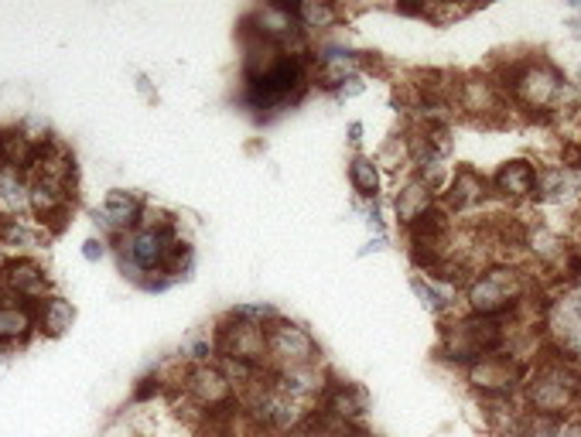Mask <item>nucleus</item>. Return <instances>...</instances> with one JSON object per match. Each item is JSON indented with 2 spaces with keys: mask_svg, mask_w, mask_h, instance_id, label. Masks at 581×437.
Returning <instances> with one entry per match:
<instances>
[{
  "mask_svg": "<svg viewBox=\"0 0 581 437\" xmlns=\"http://www.w3.org/2000/svg\"><path fill=\"white\" fill-rule=\"evenodd\" d=\"M571 242H574V250L581 253V212H578V223H574V239H571Z\"/></svg>",
  "mask_w": 581,
  "mask_h": 437,
  "instance_id": "c756f323",
  "label": "nucleus"
},
{
  "mask_svg": "<svg viewBox=\"0 0 581 437\" xmlns=\"http://www.w3.org/2000/svg\"><path fill=\"white\" fill-rule=\"evenodd\" d=\"M268 335V370H287V366H308V362H325L322 346L301 322L281 319L263 328Z\"/></svg>",
  "mask_w": 581,
  "mask_h": 437,
  "instance_id": "20e7f679",
  "label": "nucleus"
},
{
  "mask_svg": "<svg viewBox=\"0 0 581 437\" xmlns=\"http://www.w3.org/2000/svg\"><path fill=\"white\" fill-rule=\"evenodd\" d=\"M380 172H400V167H410V148H407V134H394L383 143L376 154Z\"/></svg>",
  "mask_w": 581,
  "mask_h": 437,
  "instance_id": "393cba45",
  "label": "nucleus"
},
{
  "mask_svg": "<svg viewBox=\"0 0 581 437\" xmlns=\"http://www.w3.org/2000/svg\"><path fill=\"white\" fill-rule=\"evenodd\" d=\"M230 319L236 322H250V325H260V328H268L281 319V311L271 304V301H247V304H233L230 311Z\"/></svg>",
  "mask_w": 581,
  "mask_h": 437,
  "instance_id": "b1692460",
  "label": "nucleus"
},
{
  "mask_svg": "<svg viewBox=\"0 0 581 437\" xmlns=\"http://www.w3.org/2000/svg\"><path fill=\"white\" fill-rule=\"evenodd\" d=\"M332 370L325 362H308V366H287V370H271V383L274 390H281L284 397H290L301 407H319L329 383H332Z\"/></svg>",
  "mask_w": 581,
  "mask_h": 437,
  "instance_id": "0eeeda50",
  "label": "nucleus"
},
{
  "mask_svg": "<svg viewBox=\"0 0 581 437\" xmlns=\"http://www.w3.org/2000/svg\"><path fill=\"white\" fill-rule=\"evenodd\" d=\"M144 209H148V202H144L137 191L113 188V191H107L103 205L92 209V223H96V229H100V236L107 242H116L124 233L137 229Z\"/></svg>",
  "mask_w": 581,
  "mask_h": 437,
  "instance_id": "6e6552de",
  "label": "nucleus"
},
{
  "mask_svg": "<svg viewBox=\"0 0 581 437\" xmlns=\"http://www.w3.org/2000/svg\"><path fill=\"white\" fill-rule=\"evenodd\" d=\"M541 209H574L578 202V182L565 164L551 161L537 164V185H534V202Z\"/></svg>",
  "mask_w": 581,
  "mask_h": 437,
  "instance_id": "ddd939ff",
  "label": "nucleus"
},
{
  "mask_svg": "<svg viewBox=\"0 0 581 437\" xmlns=\"http://www.w3.org/2000/svg\"><path fill=\"white\" fill-rule=\"evenodd\" d=\"M534 185H537V164L530 158H514L503 161L496 172L490 175L493 199L503 205H523L534 202Z\"/></svg>",
  "mask_w": 581,
  "mask_h": 437,
  "instance_id": "9b49d317",
  "label": "nucleus"
},
{
  "mask_svg": "<svg viewBox=\"0 0 581 437\" xmlns=\"http://www.w3.org/2000/svg\"><path fill=\"white\" fill-rule=\"evenodd\" d=\"M76 322V304L62 295H48L35 304V325L45 338H62Z\"/></svg>",
  "mask_w": 581,
  "mask_h": 437,
  "instance_id": "a211bd4d",
  "label": "nucleus"
},
{
  "mask_svg": "<svg viewBox=\"0 0 581 437\" xmlns=\"http://www.w3.org/2000/svg\"><path fill=\"white\" fill-rule=\"evenodd\" d=\"M574 79H578V86H581V62H578V68H574Z\"/></svg>",
  "mask_w": 581,
  "mask_h": 437,
  "instance_id": "7c9ffc66",
  "label": "nucleus"
},
{
  "mask_svg": "<svg viewBox=\"0 0 581 437\" xmlns=\"http://www.w3.org/2000/svg\"><path fill=\"white\" fill-rule=\"evenodd\" d=\"M38 161V143L24 134L21 127H4L0 130V167H17L28 175Z\"/></svg>",
  "mask_w": 581,
  "mask_h": 437,
  "instance_id": "6ab92c4d",
  "label": "nucleus"
},
{
  "mask_svg": "<svg viewBox=\"0 0 581 437\" xmlns=\"http://www.w3.org/2000/svg\"><path fill=\"white\" fill-rule=\"evenodd\" d=\"M380 250H386V236H376V239H370L367 247L359 250V257H367V253H380Z\"/></svg>",
  "mask_w": 581,
  "mask_h": 437,
  "instance_id": "cd10ccee",
  "label": "nucleus"
},
{
  "mask_svg": "<svg viewBox=\"0 0 581 437\" xmlns=\"http://www.w3.org/2000/svg\"><path fill=\"white\" fill-rule=\"evenodd\" d=\"M514 314L510 319H482V314H455V322L442 325V342H438V359L452 362L455 370H469L479 359L506 352L514 338Z\"/></svg>",
  "mask_w": 581,
  "mask_h": 437,
  "instance_id": "f257e3e1",
  "label": "nucleus"
},
{
  "mask_svg": "<svg viewBox=\"0 0 581 437\" xmlns=\"http://www.w3.org/2000/svg\"><path fill=\"white\" fill-rule=\"evenodd\" d=\"M32 335H38L35 325V304L24 301H8L0 304V349H21L32 342Z\"/></svg>",
  "mask_w": 581,
  "mask_h": 437,
  "instance_id": "2eb2a0df",
  "label": "nucleus"
},
{
  "mask_svg": "<svg viewBox=\"0 0 581 437\" xmlns=\"http://www.w3.org/2000/svg\"><path fill=\"white\" fill-rule=\"evenodd\" d=\"M455 107L462 110L472 120H482V124H493L496 116H503L506 110H514L506 103V96L499 92L493 76H466L455 86Z\"/></svg>",
  "mask_w": 581,
  "mask_h": 437,
  "instance_id": "1a4fd4ad",
  "label": "nucleus"
},
{
  "mask_svg": "<svg viewBox=\"0 0 581 437\" xmlns=\"http://www.w3.org/2000/svg\"><path fill=\"white\" fill-rule=\"evenodd\" d=\"M0 287L24 304H38L41 298L52 295V280H48L45 266L32 257H11L4 271H0Z\"/></svg>",
  "mask_w": 581,
  "mask_h": 437,
  "instance_id": "f8f14e48",
  "label": "nucleus"
},
{
  "mask_svg": "<svg viewBox=\"0 0 581 437\" xmlns=\"http://www.w3.org/2000/svg\"><path fill=\"white\" fill-rule=\"evenodd\" d=\"M178 359L185 366H202V362H215V338H212V328L209 332H196L188 335L182 349H178Z\"/></svg>",
  "mask_w": 581,
  "mask_h": 437,
  "instance_id": "5701e85b",
  "label": "nucleus"
},
{
  "mask_svg": "<svg viewBox=\"0 0 581 437\" xmlns=\"http://www.w3.org/2000/svg\"><path fill=\"white\" fill-rule=\"evenodd\" d=\"M534 290V277L520 263H490L462 287V304L469 314H482V319H510Z\"/></svg>",
  "mask_w": 581,
  "mask_h": 437,
  "instance_id": "f03ea898",
  "label": "nucleus"
},
{
  "mask_svg": "<svg viewBox=\"0 0 581 437\" xmlns=\"http://www.w3.org/2000/svg\"><path fill=\"white\" fill-rule=\"evenodd\" d=\"M215 338V359H239L254 362V366H268V335L260 325L236 322L230 314H223L212 328Z\"/></svg>",
  "mask_w": 581,
  "mask_h": 437,
  "instance_id": "39448f33",
  "label": "nucleus"
},
{
  "mask_svg": "<svg viewBox=\"0 0 581 437\" xmlns=\"http://www.w3.org/2000/svg\"><path fill=\"white\" fill-rule=\"evenodd\" d=\"M178 242H182V226L175 218V223H168V226H137V229L124 233L113 242V250H116L124 277L140 287V280H148L154 274L164 277V266L172 260Z\"/></svg>",
  "mask_w": 581,
  "mask_h": 437,
  "instance_id": "7ed1b4c3",
  "label": "nucleus"
},
{
  "mask_svg": "<svg viewBox=\"0 0 581 437\" xmlns=\"http://www.w3.org/2000/svg\"><path fill=\"white\" fill-rule=\"evenodd\" d=\"M434 205H438V196L424 185V182H418L415 175H407L404 182H400V188H397V196H394V209H397V223L407 229V226H415L418 218L424 215V212H431Z\"/></svg>",
  "mask_w": 581,
  "mask_h": 437,
  "instance_id": "dca6fc26",
  "label": "nucleus"
},
{
  "mask_svg": "<svg viewBox=\"0 0 581 437\" xmlns=\"http://www.w3.org/2000/svg\"><path fill=\"white\" fill-rule=\"evenodd\" d=\"M298 17V28L311 38V41H322L325 35H332L338 24H343V8L338 4H325V0H305L295 11Z\"/></svg>",
  "mask_w": 581,
  "mask_h": 437,
  "instance_id": "f3484780",
  "label": "nucleus"
},
{
  "mask_svg": "<svg viewBox=\"0 0 581 437\" xmlns=\"http://www.w3.org/2000/svg\"><path fill=\"white\" fill-rule=\"evenodd\" d=\"M28 191L32 182L17 167H0V215L17 218V215H32L28 212Z\"/></svg>",
  "mask_w": 581,
  "mask_h": 437,
  "instance_id": "412c9836",
  "label": "nucleus"
},
{
  "mask_svg": "<svg viewBox=\"0 0 581 437\" xmlns=\"http://www.w3.org/2000/svg\"><path fill=\"white\" fill-rule=\"evenodd\" d=\"M370 410V394L367 386L349 383V379H338L332 376L329 390L319 403V414H325L332 424L338 427H362V417H367Z\"/></svg>",
  "mask_w": 581,
  "mask_h": 437,
  "instance_id": "9d476101",
  "label": "nucleus"
},
{
  "mask_svg": "<svg viewBox=\"0 0 581 437\" xmlns=\"http://www.w3.org/2000/svg\"><path fill=\"white\" fill-rule=\"evenodd\" d=\"M48 239H52V233L38 226L35 218H28V215L4 218L0 215V250L8 257H32L48 247Z\"/></svg>",
  "mask_w": 581,
  "mask_h": 437,
  "instance_id": "4468645a",
  "label": "nucleus"
},
{
  "mask_svg": "<svg viewBox=\"0 0 581 437\" xmlns=\"http://www.w3.org/2000/svg\"><path fill=\"white\" fill-rule=\"evenodd\" d=\"M346 175H349V185L356 191V199L362 202H380V188H383V172L376 158L370 154H353L349 164H346Z\"/></svg>",
  "mask_w": 581,
  "mask_h": 437,
  "instance_id": "4be33fe9",
  "label": "nucleus"
},
{
  "mask_svg": "<svg viewBox=\"0 0 581 437\" xmlns=\"http://www.w3.org/2000/svg\"><path fill=\"white\" fill-rule=\"evenodd\" d=\"M442 209L458 218V215H475L479 209H486L493 199V188H490V178L479 172L472 164H458L455 172L448 175V185L438 196Z\"/></svg>",
  "mask_w": 581,
  "mask_h": 437,
  "instance_id": "423d86ee",
  "label": "nucleus"
},
{
  "mask_svg": "<svg viewBox=\"0 0 581 437\" xmlns=\"http://www.w3.org/2000/svg\"><path fill=\"white\" fill-rule=\"evenodd\" d=\"M362 130H367V127H362L359 120H353V124H349V130H346V134H349V143H353V148H359V143H362Z\"/></svg>",
  "mask_w": 581,
  "mask_h": 437,
  "instance_id": "c85d7f7f",
  "label": "nucleus"
},
{
  "mask_svg": "<svg viewBox=\"0 0 581 437\" xmlns=\"http://www.w3.org/2000/svg\"><path fill=\"white\" fill-rule=\"evenodd\" d=\"M410 290L418 295V301H421V308L424 311H431L434 319H452V314H458V290H452V287H445V284H438V280H428V277H410Z\"/></svg>",
  "mask_w": 581,
  "mask_h": 437,
  "instance_id": "aec40b11",
  "label": "nucleus"
},
{
  "mask_svg": "<svg viewBox=\"0 0 581 437\" xmlns=\"http://www.w3.org/2000/svg\"><path fill=\"white\" fill-rule=\"evenodd\" d=\"M362 92H367V76H356V79H349V83L338 86L335 100H356V96H362Z\"/></svg>",
  "mask_w": 581,
  "mask_h": 437,
  "instance_id": "bb28decb",
  "label": "nucleus"
},
{
  "mask_svg": "<svg viewBox=\"0 0 581 437\" xmlns=\"http://www.w3.org/2000/svg\"><path fill=\"white\" fill-rule=\"evenodd\" d=\"M107 250H110V242H107L103 236H89V239L83 242V260H86V263H100V260L107 257Z\"/></svg>",
  "mask_w": 581,
  "mask_h": 437,
  "instance_id": "a878e982",
  "label": "nucleus"
}]
</instances>
